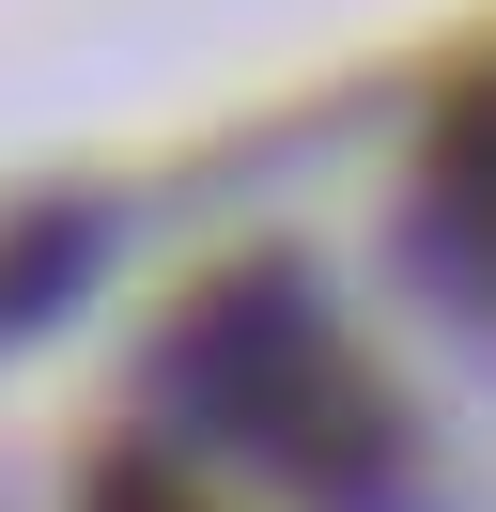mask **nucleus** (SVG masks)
Listing matches in <instances>:
<instances>
[{
	"label": "nucleus",
	"mask_w": 496,
	"mask_h": 512,
	"mask_svg": "<svg viewBox=\"0 0 496 512\" xmlns=\"http://www.w3.org/2000/svg\"><path fill=\"white\" fill-rule=\"evenodd\" d=\"M419 187H434V233L496 280V63H465L434 94V140H419Z\"/></svg>",
	"instance_id": "obj_1"
},
{
	"label": "nucleus",
	"mask_w": 496,
	"mask_h": 512,
	"mask_svg": "<svg viewBox=\"0 0 496 512\" xmlns=\"http://www.w3.org/2000/svg\"><path fill=\"white\" fill-rule=\"evenodd\" d=\"M93 512H217V497H202L186 466H109V481H93Z\"/></svg>",
	"instance_id": "obj_2"
}]
</instances>
